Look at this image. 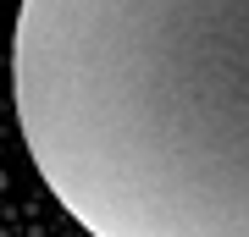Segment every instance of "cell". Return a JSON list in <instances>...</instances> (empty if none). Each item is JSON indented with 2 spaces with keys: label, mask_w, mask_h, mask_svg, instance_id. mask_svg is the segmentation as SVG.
<instances>
[{
  "label": "cell",
  "mask_w": 249,
  "mask_h": 237,
  "mask_svg": "<svg viewBox=\"0 0 249 237\" xmlns=\"http://www.w3.org/2000/svg\"><path fill=\"white\" fill-rule=\"evenodd\" d=\"M11 94L89 237H249V0H22Z\"/></svg>",
  "instance_id": "cell-1"
}]
</instances>
